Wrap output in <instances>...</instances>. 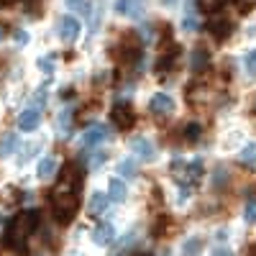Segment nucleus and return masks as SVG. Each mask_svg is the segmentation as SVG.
Returning a JSON list of instances; mask_svg holds the SVG:
<instances>
[{
  "label": "nucleus",
  "mask_w": 256,
  "mask_h": 256,
  "mask_svg": "<svg viewBox=\"0 0 256 256\" xmlns=\"http://www.w3.org/2000/svg\"><path fill=\"white\" fill-rule=\"evenodd\" d=\"M38 223H41V212L38 210H26V212H20V216H16V220H13V226L8 230V244L20 256H26V238L38 228Z\"/></svg>",
  "instance_id": "obj_1"
},
{
  "label": "nucleus",
  "mask_w": 256,
  "mask_h": 256,
  "mask_svg": "<svg viewBox=\"0 0 256 256\" xmlns=\"http://www.w3.org/2000/svg\"><path fill=\"white\" fill-rule=\"evenodd\" d=\"M77 208H80V192L62 190V187L52 192V212L59 226H70L77 216Z\"/></svg>",
  "instance_id": "obj_2"
},
{
  "label": "nucleus",
  "mask_w": 256,
  "mask_h": 256,
  "mask_svg": "<svg viewBox=\"0 0 256 256\" xmlns=\"http://www.w3.org/2000/svg\"><path fill=\"white\" fill-rule=\"evenodd\" d=\"M172 174L177 182H182L184 187H192L198 184L200 177H202V162L195 159V162H182V159H174L172 162Z\"/></svg>",
  "instance_id": "obj_3"
},
{
  "label": "nucleus",
  "mask_w": 256,
  "mask_h": 256,
  "mask_svg": "<svg viewBox=\"0 0 256 256\" xmlns=\"http://www.w3.org/2000/svg\"><path fill=\"white\" fill-rule=\"evenodd\" d=\"M177 56H180V44H174L169 36H164V41L159 44V52H156V72L166 74L169 70L174 67Z\"/></svg>",
  "instance_id": "obj_4"
},
{
  "label": "nucleus",
  "mask_w": 256,
  "mask_h": 256,
  "mask_svg": "<svg viewBox=\"0 0 256 256\" xmlns=\"http://www.w3.org/2000/svg\"><path fill=\"white\" fill-rule=\"evenodd\" d=\"M113 54H116V59L123 62V64H134V62L141 56V41H138V36H136V34L123 36Z\"/></svg>",
  "instance_id": "obj_5"
},
{
  "label": "nucleus",
  "mask_w": 256,
  "mask_h": 256,
  "mask_svg": "<svg viewBox=\"0 0 256 256\" xmlns=\"http://www.w3.org/2000/svg\"><path fill=\"white\" fill-rule=\"evenodd\" d=\"M110 118H113L116 128H120V131H128V128L136 123V113H134V108H131V102H128V100H116L113 102Z\"/></svg>",
  "instance_id": "obj_6"
},
{
  "label": "nucleus",
  "mask_w": 256,
  "mask_h": 256,
  "mask_svg": "<svg viewBox=\"0 0 256 256\" xmlns=\"http://www.w3.org/2000/svg\"><path fill=\"white\" fill-rule=\"evenodd\" d=\"M146 10V0H116V13L126 18H141Z\"/></svg>",
  "instance_id": "obj_7"
},
{
  "label": "nucleus",
  "mask_w": 256,
  "mask_h": 256,
  "mask_svg": "<svg viewBox=\"0 0 256 256\" xmlns=\"http://www.w3.org/2000/svg\"><path fill=\"white\" fill-rule=\"evenodd\" d=\"M131 152H134V156L141 159V162H154V159H156L154 144L148 141V138H144V136H138V138L131 141Z\"/></svg>",
  "instance_id": "obj_8"
},
{
  "label": "nucleus",
  "mask_w": 256,
  "mask_h": 256,
  "mask_svg": "<svg viewBox=\"0 0 256 256\" xmlns=\"http://www.w3.org/2000/svg\"><path fill=\"white\" fill-rule=\"evenodd\" d=\"M108 136H110L108 134V126H105V123H92V126H88V131L82 134V144L92 148V146L102 144Z\"/></svg>",
  "instance_id": "obj_9"
},
{
  "label": "nucleus",
  "mask_w": 256,
  "mask_h": 256,
  "mask_svg": "<svg viewBox=\"0 0 256 256\" xmlns=\"http://www.w3.org/2000/svg\"><path fill=\"white\" fill-rule=\"evenodd\" d=\"M80 31H82V26H80V20L74 16H64L59 20V38L62 41H77Z\"/></svg>",
  "instance_id": "obj_10"
},
{
  "label": "nucleus",
  "mask_w": 256,
  "mask_h": 256,
  "mask_svg": "<svg viewBox=\"0 0 256 256\" xmlns=\"http://www.w3.org/2000/svg\"><path fill=\"white\" fill-rule=\"evenodd\" d=\"M41 123V108L38 105H31V108H26L24 113L18 116V128L20 131H36Z\"/></svg>",
  "instance_id": "obj_11"
},
{
  "label": "nucleus",
  "mask_w": 256,
  "mask_h": 256,
  "mask_svg": "<svg viewBox=\"0 0 256 256\" xmlns=\"http://www.w3.org/2000/svg\"><path fill=\"white\" fill-rule=\"evenodd\" d=\"M208 31H210V36L216 41H226L230 36V31H233V24L228 18H210L208 20Z\"/></svg>",
  "instance_id": "obj_12"
},
{
  "label": "nucleus",
  "mask_w": 256,
  "mask_h": 256,
  "mask_svg": "<svg viewBox=\"0 0 256 256\" xmlns=\"http://www.w3.org/2000/svg\"><path fill=\"white\" fill-rule=\"evenodd\" d=\"M148 110H152L154 116H169L174 110V100L164 95V92H156L152 100H148Z\"/></svg>",
  "instance_id": "obj_13"
},
{
  "label": "nucleus",
  "mask_w": 256,
  "mask_h": 256,
  "mask_svg": "<svg viewBox=\"0 0 256 256\" xmlns=\"http://www.w3.org/2000/svg\"><path fill=\"white\" fill-rule=\"evenodd\" d=\"M113 238H116V228H113L110 223H100V226H95V230H92V241H95L98 246H108V244H113Z\"/></svg>",
  "instance_id": "obj_14"
},
{
  "label": "nucleus",
  "mask_w": 256,
  "mask_h": 256,
  "mask_svg": "<svg viewBox=\"0 0 256 256\" xmlns=\"http://www.w3.org/2000/svg\"><path fill=\"white\" fill-rule=\"evenodd\" d=\"M108 202H110V198L105 195V192H95V195L90 198V205H88V212L95 218V216H102L105 210H108Z\"/></svg>",
  "instance_id": "obj_15"
},
{
  "label": "nucleus",
  "mask_w": 256,
  "mask_h": 256,
  "mask_svg": "<svg viewBox=\"0 0 256 256\" xmlns=\"http://www.w3.org/2000/svg\"><path fill=\"white\" fill-rule=\"evenodd\" d=\"M56 159L54 156H44V159H41L38 162V166H36V174L41 177V180H52L54 174H56Z\"/></svg>",
  "instance_id": "obj_16"
},
{
  "label": "nucleus",
  "mask_w": 256,
  "mask_h": 256,
  "mask_svg": "<svg viewBox=\"0 0 256 256\" xmlns=\"http://www.w3.org/2000/svg\"><path fill=\"white\" fill-rule=\"evenodd\" d=\"M210 64V54L205 49H195L192 52V59H190V70L192 72H205Z\"/></svg>",
  "instance_id": "obj_17"
},
{
  "label": "nucleus",
  "mask_w": 256,
  "mask_h": 256,
  "mask_svg": "<svg viewBox=\"0 0 256 256\" xmlns=\"http://www.w3.org/2000/svg\"><path fill=\"white\" fill-rule=\"evenodd\" d=\"M108 198L116 200V202H123V200H126V182H123V180H118V177L110 180V184H108Z\"/></svg>",
  "instance_id": "obj_18"
},
{
  "label": "nucleus",
  "mask_w": 256,
  "mask_h": 256,
  "mask_svg": "<svg viewBox=\"0 0 256 256\" xmlns=\"http://www.w3.org/2000/svg\"><path fill=\"white\" fill-rule=\"evenodd\" d=\"M72 120H74V113L67 108V110H62L59 116H56V128H59V134L62 136H67L70 131H72Z\"/></svg>",
  "instance_id": "obj_19"
},
{
  "label": "nucleus",
  "mask_w": 256,
  "mask_h": 256,
  "mask_svg": "<svg viewBox=\"0 0 256 256\" xmlns=\"http://www.w3.org/2000/svg\"><path fill=\"white\" fill-rule=\"evenodd\" d=\"M182 134H184V141L195 144V141H200V136H202V128H200V123H187Z\"/></svg>",
  "instance_id": "obj_20"
},
{
  "label": "nucleus",
  "mask_w": 256,
  "mask_h": 256,
  "mask_svg": "<svg viewBox=\"0 0 256 256\" xmlns=\"http://www.w3.org/2000/svg\"><path fill=\"white\" fill-rule=\"evenodd\" d=\"M16 144H18L16 134H8V136L3 138V144H0V156H8V154H13V148H16Z\"/></svg>",
  "instance_id": "obj_21"
},
{
  "label": "nucleus",
  "mask_w": 256,
  "mask_h": 256,
  "mask_svg": "<svg viewBox=\"0 0 256 256\" xmlns=\"http://www.w3.org/2000/svg\"><path fill=\"white\" fill-rule=\"evenodd\" d=\"M244 220H246L248 226H256V198H251V200L246 202V208H244Z\"/></svg>",
  "instance_id": "obj_22"
},
{
  "label": "nucleus",
  "mask_w": 256,
  "mask_h": 256,
  "mask_svg": "<svg viewBox=\"0 0 256 256\" xmlns=\"http://www.w3.org/2000/svg\"><path fill=\"white\" fill-rule=\"evenodd\" d=\"M118 174H123V177H136V162H134V159L120 162V164H118Z\"/></svg>",
  "instance_id": "obj_23"
},
{
  "label": "nucleus",
  "mask_w": 256,
  "mask_h": 256,
  "mask_svg": "<svg viewBox=\"0 0 256 256\" xmlns=\"http://www.w3.org/2000/svg\"><path fill=\"white\" fill-rule=\"evenodd\" d=\"M67 8L74 13H90V0H67Z\"/></svg>",
  "instance_id": "obj_24"
},
{
  "label": "nucleus",
  "mask_w": 256,
  "mask_h": 256,
  "mask_svg": "<svg viewBox=\"0 0 256 256\" xmlns=\"http://www.w3.org/2000/svg\"><path fill=\"white\" fill-rule=\"evenodd\" d=\"M200 248H202V241H200V238H190V241L182 246V251H184L187 256H198Z\"/></svg>",
  "instance_id": "obj_25"
},
{
  "label": "nucleus",
  "mask_w": 256,
  "mask_h": 256,
  "mask_svg": "<svg viewBox=\"0 0 256 256\" xmlns=\"http://www.w3.org/2000/svg\"><path fill=\"white\" fill-rule=\"evenodd\" d=\"M241 162H244V164H254V162H256V146H254V144H248L244 152H241Z\"/></svg>",
  "instance_id": "obj_26"
},
{
  "label": "nucleus",
  "mask_w": 256,
  "mask_h": 256,
  "mask_svg": "<svg viewBox=\"0 0 256 256\" xmlns=\"http://www.w3.org/2000/svg\"><path fill=\"white\" fill-rule=\"evenodd\" d=\"M226 182H228V172L223 166L216 169V174H212V187H226Z\"/></svg>",
  "instance_id": "obj_27"
},
{
  "label": "nucleus",
  "mask_w": 256,
  "mask_h": 256,
  "mask_svg": "<svg viewBox=\"0 0 256 256\" xmlns=\"http://www.w3.org/2000/svg\"><path fill=\"white\" fill-rule=\"evenodd\" d=\"M105 159H108V154H105V152H100V148H98V152L90 156V166H95V169H98V166H102V162H105Z\"/></svg>",
  "instance_id": "obj_28"
},
{
  "label": "nucleus",
  "mask_w": 256,
  "mask_h": 256,
  "mask_svg": "<svg viewBox=\"0 0 256 256\" xmlns=\"http://www.w3.org/2000/svg\"><path fill=\"white\" fill-rule=\"evenodd\" d=\"M246 70H248L251 74H256V49L246 54Z\"/></svg>",
  "instance_id": "obj_29"
},
{
  "label": "nucleus",
  "mask_w": 256,
  "mask_h": 256,
  "mask_svg": "<svg viewBox=\"0 0 256 256\" xmlns=\"http://www.w3.org/2000/svg\"><path fill=\"white\" fill-rule=\"evenodd\" d=\"M38 67L44 70V72H52L54 70V59L49 56V59H38Z\"/></svg>",
  "instance_id": "obj_30"
},
{
  "label": "nucleus",
  "mask_w": 256,
  "mask_h": 256,
  "mask_svg": "<svg viewBox=\"0 0 256 256\" xmlns=\"http://www.w3.org/2000/svg\"><path fill=\"white\" fill-rule=\"evenodd\" d=\"M16 41H18V44H26V41H28V34H26V31H16Z\"/></svg>",
  "instance_id": "obj_31"
},
{
  "label": "nucleus",
  "mask_w": 256,
  "mask_h": 256,
  "mask_svg": "<svg viewBox=\"0 0 256 256\" xmlns=\"http://www.w3.org/2000/svg\"><path fill=\"white\" fill-rule=\"evenodd\" d=\"M216 256H233L230 251H226V248H220V251H216Z\"/></svg>",
  "instance_id": "obj_32"
},
{
  "label": "nucleus",
  "mask_w": 256,
  "mask_h": 256,
  "mask_svg": "<svg viewBox=\"0 0 256 256\" xmlns=\"http://www.w3.org/2000/svg\"><path fill=\"white\" fill-rule=\"evenodd\" d=\"M3 38H6V26L0 24V41H3Z\"/></svg>",
  "instance_id": "obj_33"
},
{
  "label": "nucleus",
  "mask_w": 256,
  "mask_h": 256,
  "mask_svg": "<svg viewBox=\"0 0 256 256\" xmlns=\"http://www.w3.org/2000/svg\"><path fill=\"white\" fill-rule=\"evenodd\" d=\"M226 3H236V0H220V6H226Z\"/></svg>",
  "instance_id": "obj_34"
},
{
  "label": "nucleus",
  "mask_w": 256,
  "mask_h": 256,
  "mask_svg": "<svg viewBox=\"0 0 256 256\" xmlns=\"http://www.w3.org/2000/svg\"><path fill=\"white\" fill-rule=\"evenodd\" d=\"M164 3H174V0H164Z\"/></svg>",
  "instance_id": "obj_35"
},
{
  "label": "nucleus",
  "mask_w": 256,
  "mask_h": 256,
  "mask_svg": "<svg viewBox=\"0 0 256 256\" xmlns=\"http://www.w3.org/2000/svg\"><path fill=\"white\" fill-rule=\"evenodd\" d=\"M141 256H148V254H141Z\"/></svg>",
  "instance_id": "obj_36"
}]
</instances>
